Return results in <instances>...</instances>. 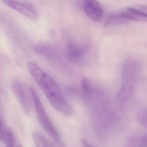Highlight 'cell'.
Instances as JSON below:
<instances>
[{
	"label": "cell",
	"instance_id": "obj_3",
	"mask_svg": "<svg viewBox=\"0 0 147 147\" xmlns=\"http://www.w3.org/2000/svg\"><path fill=\"white\" fill-rule=\"evenodd\" d=\"M3 2L7 6L17 11L30 19L36 20L38 17L37 11L29 2L12 0L4 1Z\"/></svg>",
	"mask_w": 147,
	"mask_h": 147
},
{
	"label": "cell",
	"instance_id": "obj_8",
	"mask_svg": "<svg viewBox=\"0 0 147 147\" xmlns=\"http://www.w3.org/2000/svg\"><path fill=\"white\" fill-rule=\"evenodd\" d=\"M5 141L6 147H16L14 135L12 131L10 128H7L5 131Z\"/></svg>",
	"mask_w": 147,
	"mask_h": 147
},
{
	"label": "cell",
	"instance_id": "obj_9",
	"mask_svg": "<svg viewBox=\"0 0 147 147\" xmlns=\"http://www.w3.org/2000/svg\"><path fill=\"white\" fill-rule=\"evenodd\" d=\"M5 131L4 130L3 123L0 118V141H1L2 142H5Z\"/></svg>",
	"mask_w": 147,
	"mask_h": 147
},
{
	"label": "cell",
	"instance_id": "obj_7",
	"mask_svg": "<svg viewBox=\"0 0 147 147\" xmlns=\"http://www.w3.org/2000/svg\"><path fill=\"white\" fill-rule=\"evenodd\" d=\"M32 137L36 147H51L47 140L37 131L32 132Z\"/></svg>",
	"mask_w": 147,
	"mask_h": 147
},
{
	"label": "cell",
	"instance_id": "obj_2",
	"mask_svg": "<svg viewBox=\"0 0 147 147\" xmlns=\"http://www.w3.org/2000/svg\"><path fill=\"white\" fill-rule=\"evenodd\" d=\"M30 93L33 100L38 119L41 126L51 137L55 139H57L58 135L57 132L51 121L36 91L31 88L30 89Z\"/></svg>",
	"mask_w": 147,
	"mask_h": 147
},
{
	"label": "cell",
	"instance_id": "obj_1",
	"mask_svg": "<svg viewBox=\"0 0 147 147\" xmlns=\"http://www.w3.org/2000/svg\"><path fill=\"white\" fill-rule=\"evenodd\" d=\"M27 67L30 74L51 105L57 110L64 111L66 104L61 89L56 81L34 63L28 62Z\"/></svg>",
	"mask_w": 147,
	"mask_h": 147
},
{
	"label": "cell",
	"instance_id": "obj_10",
	"mask_svg": "<svg viewBox=\"0 0 147 147\" xmlns=\"http://www.w3.org/2000/svg\"><path fill=\"white\" fill-rule=\"evenodd\" d=\"M22 147V146H21V145H20V144H18V147Z\"/></svg>",
	"mask_w": 147,
	"mask_h": 147
},
{
	"label": "cell",
	"instance_id": "obj_5",
	"mask_svg": "<svg viewBox=\"0 0 147 147\" xmlns=\"http://www.w3.org/2000/svg\"><path fill=\"white\" fill-rule=\"evenodd\" d=\"M12 90L23 111L26 114H29L31 110L30 100L23 84L18 82H14L12 85Z\"/></svg>",
	"mask_w": 147,
	"mask_h": 147
},
{
	"label": "cell",
	"instance_id": "obj_6",
	"mask_svg": "<svg viewBox=\"0 0 147 147\" xmlns=\"http://www.w3.org/2000/svg\"><path fill=\"white\" fill-rule=\"evenodd\" d=\"M118 16L120 18L129 20L139 22H146L147 21L146 11L143 9L129 7L125 8L120 12Z\"/></svg>",
	"mask_w": 147,
	"mask_h": 147
},
{
	"label": "cell",
	"instance_id": "obj_4",
	"mask_svg": "<svg viewBox=\"0 0 147 147\" xmlns=\"http://www.w3.org/2000/svg\"><path fill=\"white\" fill-rule=\"evenodd\" d=\"M83 8L86 15L95 23H99L103 20L104 11L101 5L94 0H87L84 1Z\"/></svg>",
	"mask_w": 147,
	"mask_h": 147
}]
</instances>
